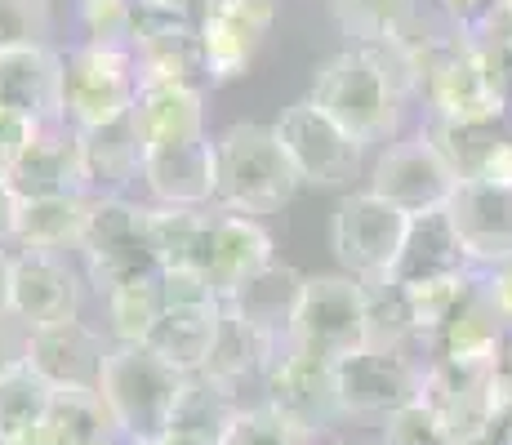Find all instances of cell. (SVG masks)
<instances>
[{
    "label": "cell",
    "mask_w": 512,
    "mask_h": 445,
    "mask_svg": "<svg viewBox=\"0 0 512 445\" xmlns=\"http://www.w3.org/2000/svg\"><path fill=\"white\" fill-rule=\"evenodd\" d=\"M415 45V94L428 107L432 125H504L508 94L495 76L486 45L468 32L410 36Z\"/></svg>",
    "instance_id": "obj_1"
},
{
    "label": "cell",
    "mask_w": 512,
    "mask_h": 445,
    "mask_svg": "<svg viewBox=\"0 0 512 445\" xmlns=\"http://www.w3.org/2000/svg\"><path fill=\"white\" fill-rule=\"evenodd\" d=\"M183 388H187V374L174 370L147 343H116L103 365L98 397L107 401V410H112L125 441L152 445L170 432Z\"/></svg>",
    "instance_id": "obj_2"
},
{
    "label": "cell",
    "mask_w": 512,
    "mask_h": 445,
    "mask_svg": "<svg viewBox=\"0 0 512 445\" xmlns=\"http://www.w3.org/2000/svg\"><path fill=\"white\" fill-rule=\"evenodd\" d=\"M214 147H219V201H214L219 210L254 219V214L281 210L303 187L277 125L236 121L214 138Z\"/></svg>",
    "instance_id": "obj_3"
},
{
    "label": "cell",
    "mask_w": 512,
    "mask_h": 445,
    "mask_svg": "<svg viewBox=\"0 0 512 445\" xmlns=\"http://www.w3.org/2000/svg\"><path fill=\"white\" fill-rule=\"evenodd\" d=\"M308 98L339 121L343 130L357 138L361 147L370 143H388L401 125V89L383 76V67L374 63L370 49L348 45L339 54H330L326 63L312 72Z\"/></svg>",
    "instance_id": "obj_4"
},
{
    "label": "cell",
    "mask_w": 512,
    "mask_h": 445,
    "mask_svg": "<svg viewBox=\"0 0 512 445\" xmlns=\"http://www.w3.org/2000/svg\"><path fill=\"white\" fill-rule=\"evenodd\" d=\"M85 276L107 299L112 290L139 281H161L165 267L152 250V205H139L130 196H98L85 232Z\"/></svg>",
    "instance_id": "obj_5"
},
{
    "label": "cell",
    "mask_w": 512,
    "mask_h": 445,
    "mask_svg": "<svg viewBox=\"0 0 512 445\" xmlns=\"http://www.w3.org/2000/svg\"><path fill=\"white\" fill-rule=\"evenodd\" d=\"M410 223H415V214L397 210L392 201H383L366 187V192H352L339 201L330 219V250L343 272L357 276L361 285L388 290L401 254H406Z\"/></svg>",
    "instance_id": "obj_6"
},
{
    "label": "cell",
    "mask_w": 512,
    "mask_h": 445,
    "mask_svg": "<svg viewBox=\"0 0 512 445\" xmlns=\"http://www.w3.org/2000/svg\"><path fill=\"white\" fill-rule=\"evenodd\" d=\"M374 339V290L348 272L303 281V299L290 325V348L343 361Z\"/></svg>",
    "instance_id": "obj_7"
},
{
    "label": "cell",
    "mask_w": 512,
    "mask_h": 445,
    "mask_svg": "<svg viewBox=\"0 0 512 445\" xmlns=\"http://www.w3.org/2000/svg\"><path fill=\"white\" fill-rule=\"evenodd\" d=\"M58 63H63V125L94 130V125L134 112V103H139L134 54L81 41L72 49H58Z\"/></svg>",
    "instance_id": "obj_8"
},
{
    "label": "cell",
    "mask_w": 512,
    "mask_h": 445,
    "mask_svg": "<svg viewBox=\"0 0 512 445\" xmlns=\"http://www.w3.org/2000/svg\"><path fill=\"white\" fill-rule=\"evenodd\" d=\"M259 401L268 410H277L290 428H299L303 437H321L334 423L343 419V401H339V370L326 356H312L299 348L277 352V361L263 374V392Z\"/></svg>",
    "instance_id": "obj_9"
},
{
    "label": "cell",
    "mask_w": 512,
    "mask_h": 445,
    "mask_svg": "<svg viewBox=\"0 0 512 445\" xmlns=\"http://www.w3.org/2000/svg\"><path fill=\"white\" fill-rule=\"evenodd\" d=\"M334 370H339L343 414H392L419 401L428 379V365H419L410 343L397 339H374L361 352L334 361Z\"/></svg>",
    "instance_id": "obj_10"
},
{
    "label": "cell",
    "mask_w": 512,
    "mask_h": 445,
    "mask_svg": "<svg viewBox=\"0 0 512 445\" xmlns=\"http://www.w3.org/2000/svg\"><path fill=\"white\" fill-rule=\"evenodd\" d=\"M134 67H139L143 85H210L201 54V14L165 5H143L139 0V23H134Z\"/></svg>",
    "instance_id": "obj_11"
},
{
    "label": "cell",
    "mask_w": 512,
    "mask_h": 445,
    "mask_svg": "<svg viewBox=\"0 0 512 445\" xmlns=\"http://www.w3.org/2000/svg\"><path fill=\"white\" fill-rule=\"evenodd\" d=\"M455 187H459L455 165L441 156V147L428 138V130L397 138V143L374 161V174H370V192L392 201L406 214L446 210Z\"/></svg>",
    "instance_id": "obj_12"
},
{
    "label": "cell",
    "mask_w": 512,
    "mask_h": 445,
    "mask_svg": "<svg viewBox=\"0 0 512 445\" xmlns=\"http://www.w3.org/2000/svg\"><path fill=\"white\" fill-rule=\"evenodd\" d=\"M277 134L290 152L294 170H299L303 183L312 187H343L361 165V152L366 147L357 143L339 121H330L312 98H299L277 116Z\"/></svg>",
    "instance_id": "obj_13"
},
{
    "label": "cell",
    "mask_w": 512,
    "mask_h": 445,
    "mask_svg": "<svg viewBox=\"0 0 512 445\" xmlns=\"http://www.w3.org/2000/svg\"><path fill=\"white\" fill-rule=\"evenodd\" d=\"M277 23V0H210L201 9V54L210 85L241 81Z\"/></svg>",
    "instance_id": "obj_14"
},
{
    "label": "cell",
    "mask_w": 512,
    "mask_h": 445,
    "mask_svg": "<svg viewBox=\"0 0 512 445\" xmlns=\"http://www.w3.org/2000/svg\"><path fill=\"white\" fill-rule=\"evenodd\" d=\"M143 183L156 205L210 210V205L219 201V147H214L210 130L147 143Z\"/></svg>",
    "instance_id": "obj_15"
},
{
    "label": "cell",
    "mask_w": 512,
    "mask_h": 445,
    "mask_svg": "<svg viewBox=\"0 0 512 445\" xmlns=\"http://www.w3.org/2000/svg\"><path fill=\"white\" fill-rule=\"evenodd\" d=\"M112 348L116 343L107 339L103 330H94V325H85L81 316H76V321L32 330V339H27V370H32L49 392H67V388L98 392Z\"/></svg>",
    "instance_id": "obj_16"
},
{
    "label": "cell",
    "mask_w": 512,
    "mask_h": 445,
    "mask_svg": "<svg viewBox=\"0 0 512 445\" xmlns=\"http://www.w3.org/2000/svg\"><path fill=\"white\" fill-rule=\"evenodd\" d=\"M9 316L27 330L63 325L81 316V276L63 254L45 250H18L14 272H9Z\"/></svg>",
    "instance_id": "obj_17"
},
{
    "label": "cell",
    "mask_w": 512,
    "mask_h": 445,
    "mask_svg": "<svg viewBox=\"0 0 512 445\" xmlns=\"http://www.w3.org/2000/svg\"><path fill=\"white\" fill-rule=\"evenodd\" d=\"M446 214L477 272L512 259V187L486 183V178H459Z\"/></svg>",
    "instance_id": "obj_18"
},
{
    "label": "cell",
    "mask_w": 512,
    "mask_h": 445,
    "mask_svg": "<svg viewBox=\"0 0 512 445\" xmlns=\"http://www.w3.org/2000/svg\"><path fill=\"white\" fill-rule=\"evenodd\" d=\"M9 192L18 201H41V196H94L85 178L81 134L72 125H41V134L27 143L23 161L9 174Z\"/></svg>",
    "instance_id": "obj_19"
},
{
    "label": "cell",
    "mask_w": 512,
    "mask_h": 445,
    "mask_svg": "<svg viewBox=\"0 0 512 445\" xmlns=\"http://www.w3.org/2000/svg\"><path fill=\"white\" fill-rule=\"evenodd\" d=\"M504 348H508V325L477 281V290H472L468 303L455 312V321L432 339L428 352H432V365H446V370L490 374L504 365Z\"/></svg>",
    "instance_id": "obj_20"
},
{
    "label": "cell",
    "mask_w": 512,
    "mask_h": 445,
    "mask_svg": "<svg viewBox=\"0 0 512 445\" xmlns=\"http://www.w3.org/2000/svg\"><path fill=\"white\" fill-rule=\"evenodd\" d=\"M0 112H14L32 125L63 121L58 49H0Z\"/></svg>",
    "instance_id": "obj_21"
},
{
    "label": "cell",
    "mask_w": 512,
    "mask_h": 445,
    "mask_svg": "<svg viewBox=\"0 0 512 445\" xmlns=\"http://www.w3.org/2000/svg\"><path fill=\"white\" fill-rule=\"evenodd\" d=\"M472 290H477V267L446 272V276H423V281H406V285H388L406 339L423 343V348H432V339L455 321V312L468 303Z\"/></svg>",
    "instance_id": "obj_22"
},
{
    "label": "cell",
    "mask_w": 512,
    "mask_h": 445,
    "mask_svg": "<svg viewBox=\"0 0 512 445\" xmlns=\"http://www.w3.org/2000/svg\"><path fill=\"white\" fill-rule=\"evenodd\" d=\"M81 134V156H85V178H90L94 196H125V187L143 178V130L139 116L125 112L107 125L94 130H76Z\"/></svg>",
    "instance_id": "obj_23"
},
{
    "label": "cell",
    "mask_w": 512,
    "mask_h": 445,
    "mask_svg": "<svg viewBox=\"0 0 512 445\" xmlns=\"http://www.w3.org/2000/svg\"><path fill=\"white\" fill-rule=\"evenodd\" d=\"M281 343H272L268 334H259L250 321H241L236 312L223 308V321H219V334H214V348H210V361H205V379L214 388L232 392L236 401L245 405L241 392L245 388H259L263 392V374L268 365L277 361Z\"/></svg>",
    "instance_id": "obj_24"
},
{
    "label": "cell",
    "mask_w": 512,
    "mask_h": 445,
    "mask_svg": "<svg viewBox=\"0 0 512 445\" xmlns=\"http://www.w3.org/2000/svg\"><path fill=\"white\" fill-rule=\"evenodd\" d=\"M277 263L272 254L268 227L250 214H228L219 210V227H214V259H210V290L219 294V303H228L250 276H259L263 267Z\"/></svg>",
    "instance_id": "obj_25"
},
{
    "label": "cell",
    "mask_w": 512,
    "mask_h": 445,
    "mask_svg": "<svg viewBox=\"0 0 512 445\" xmlns=\"http://www.w3.org/2000/svg\"><path fill=\"white\" fill-rule=\"evenodd\" d=\"M94 201L98 196H41V201H18L9 241H14L18 250H45V254L81 250L85 232H90Z\"/></svg>",
    "instance_id": "obj_26"
},
{
    "label": "cell",
    "mask_w": 512,
    "mask_h": 445,
    "mask_svg": "<svg viewBox=\"0 0 512 445\" xmlns=\"http://www.w3.org/2000/svg\"><path fill=\"white\" fill-rule=\"evenodd\" d=\"M303 281L308 276L290 263H272L263 267L259 276L241 285L223 308L236 312L241 321H250L259 334H268L272 343H290V325H294V312H299V299H303Z\"/></svg>",
    "instance_id": "obj_27"
},
{
    "label": "cell",
    "mask_w": 512,
    "mask_h": 445,
    "mask_svg": "<svg viewBox=\"0 0 512 445\" xmlns=\"http://www.w3.org/2000/svg\"><path fill=\"white\" fill-rule=\"evenodd\" d=\"M214 227H219V205H210V210L152 205V250L165 272H201V276L210 272Z\"/></svg>",
    "instance_id": "obj_28"
},
{
    "label": "cell",
    "mask_w": 512,
    "mask_h": 445,
    "mask_svg": "<svg viewBox=\"0 0 512 445\" xmlns=\"http://www.w3.org/2000/svg\"><path fill=\"white\" fill-rule=\"evenodd\" d=\"M121 428H116L112 410L98 392H49L45 419L23 445H121Z\"/></svg>",
    "instance_id": "obj_29"
},
{
    "label": "cell",
    "mask_w": 512,
    "mask_h": 445,
    "mask_svg": "<svg viewBox=\"0 0 512 445\" xmlns=\"http://www.w3.org/2000/svg\"><path fill=\"white\" fill-rule=\"evenodd\" d=\"M223 321V303H196V308H165L156 330L147 334V348L183 374H201L210 361L214 334Z\"/></svg>",
    "instance_id": "obj_30"
},
{
    "label": "cell",
    "mask_w": 512,
    "mask_h": 445,
    "mask_svg": "<svg viewBox=\"0 0 512 445\" xmlns=\"http://www.w3.org/2000/svg\"><path fill=\"white\" fill-rule=\"evenodd\" d=\"M464 267H472V263H468L464 245H459L455 227H450V214L428 210V214H415V223H410V241H406V254H401L392 285L423 281V276L464 272Z\"/></svg>",
    "instance_id": "obj_31"
},
{
    "label": "cell",
    "mask_w": 512,
    "mask_h": 445,
    "mask_svg": "<svg viewBox=\"0 0 512 445\" xmlns=\"http://www.w3.org/2000/svg\"><path fill=\"white\" fill-rule=\"evenodd\" d=\"M330 14L352 45H392L419 32L423 0H330Z\"/></svg>",
    "instance_id": "obj_32"
},
{
    "label": "cell",
    "mask_w": 512,
    "mask_h": 445,
    "mask_svg": "<svg viewBox=\"0 0 512 445\" xmlns=\"http://www.w3.org/2000/svg\"><path fill=\"white\" fill-rule=\"evenodd\" d=\"M134 116H139L143 143L205 134V89L201 85H143Z\"/></svg>",
    "instance_id": "obj_33"
},
{
    "label": "cell",
    "mask_w": 512,
    "mask_h": 445,
    "mask_svg": "<svg viewBox=\"0 0 512 445\" xmlns=\"http://www.w3.org/2000/svg\"><path fill=\"white\" fill-rule=\"evenodd\" d=\"M245 405L232 397V392L214 388L205 374H187V388L179 397V410H174V423L170 432L196 441V445H219L223 432L232 428V419L241 414Z\"/></svg>",
    "instance_id": "obj_34"
},
{
    "label": "cell",
    "mask_w": 512,
    "mask_h": 445,
    "mask_svg": "<svg viewBox=\"0 0 512 445\" xmlns=\"http://www.w3.org/2000/svg\"><path fill=\"white\" fill-rule=\"evenodd\" d=\"M103 308H107V339L112 343H147V334L165 316V285L161 281L125 285V290L107 294Z\"/></svg>",
    "instance_id": "obj_35"
},
{
    "label": "cell",
    "mask_w": 512,
    "mask_h": 445,
    "mask_svg": "<svg viewBox=\"0 0 512 445\" xmlns=\"http://www.w3.org/2000/svg\"><path fill=\"white\" fill-rule=\"evenodd\" d=\"M45 405H49V388L27 365L5 374L0 379V441L23 445L36 432V423L45 419Z\"/></svg>",
    "instance_id": "obj_36"
},
{
    "label": "cell",
    "mask_w": 512,
    "mask_h": 445,
    "mask_svg": "<svg viewBox=\"0 0 512 445\" xmlns=\"http://www.w3.org/2000/svg\"><path fill=\"white\" fill-rule=\"evenodd\" d=\"M76 18H81L85 45L130 54L134 23H139V0H76Z\"/></svg>",
    "instance_id": "obj_37"
},
{
    "label": "cell",
    "mask_w": 512,
    "mask_h": 445,
    "mask_svg": "<svg viewBox=\"0 0 512 445\" xmlns=\"http://www.w3.org/2000/svg\"><path fill=\"white\" fill-rule=\"evenodd\" d=\"M49 0H0V49H54Z\"/></svg>",
    "instance_id": "obj_38"
},
{
    "label": "cell",
    "mask_w": 512,
    "mask_h": 445,
    "mask_svg": "<svg viewBox=\"0 0 512 445\" xmlns=\"http://www.w3.org/2000/svg\"><path fill=\"white\" fill-rule=\"evenodd\" d=\"M379 445H455L441 423V414L428 401H410L401 410L383 414V441Z\"/></svg>",
    "instance_id": "obj_39"
},
{
    "label": "cell",
    "mask_w": 512,
    "mask_h": 445,
    "mask_svg": "<svg viewBox=\"0 0 512 445\" xmlns=\"http://www.w3.org/2000/svg\"><path fill=\"white\" fill-rule=\"evenodd\" d=\"M219 445H308V437H303L299 428H290L277 410L254 401L232 419V428L223 432Z\"/></svg>",
    "instance_id": "obj_40"
},
{
    "label": "cell",
    "mask_w": 512,
    "mask_h": 445,
    "mask_svg": "<svg viewBox=\"0 0 512 445\" xmlns=\"http://www.w3.org/2000/svg\"><path fill=\"white\" fill-rule=\"evenodd\" d=\"M36 134H41V125L23 121V116H14V112H0V178H5V183Z\"/></svg>",
    "instance_id": "obj_41"
},
{
    "label": "cell",
    "mask_w": 512,
    "mask_h": 445,
    "mask_svg": "<svg viewBox=\"0 0 512 445\" xmlns=\"http://www.w3.org/2000/svg\"><path fill=\"white\" fill-rule=\"evenodd\" d=\"M468 36L481 45H490V49L512 54V0H490V9L481 14V23L472 27Z\"/></svg>",
    "instance_id": "obj_42"
},
{
    "label": "cell",
    "mask_w": 512,
    "mask_h": 445,
    "mask_svg": "<svg viewBox=\"0 0 512 445\" xmlns=\"http://www.w3.org/2000/svg\"><path fill=\"white\" fill-rule=\"evenodd\" d=\"M27 339H32V330H27L18 316L0 321V379L27 365Z\"/></svg>",
    "instance_id": "obj_43"
},
{
    "label": "cell",
    "mask_w": 512,
    "mask_h": 445,
    "mask_svg": "<svg viewBox=\"0 0 512 445\" xmlns=\"http://www.w3.org/2000/svg\"><path fill=\"white\" fill-rule=\"evenodd\" d=\"M477 281H481V290H486V299L495 303V312L504 316V325L512 330V259L477 272Z\"/></svg>",
    "instance_id": "obj_44"
},
{
    "label": "cell",
    "mask_w": 512,
    "mask_h": 445,
    "mask_svg": "<svg viewBox=\"0 0 512 445\" xmlns=\"http://www.w3.org/2000/svg\"><path fill=\"white\" fill-rule=\"evenodd\" d=\"M472 178H486V183H499V187H512V134H504L495 147L486 152L481 170Z\"/></svg>",
    "instance_id": "obj_45"
},
{
    "label": "cell",
    "mask_w": 512,
    "mask_h": 445,
    "mask_svg": "<svg viewBox=\"0 0 512 445\" xmlns=\"http://www.w3.org/2000/svg\"><path fill=\"white\" fill-rule=\"evenodd\" d=\"M437 14H446L455 23V32H472L481 23V14L490 9V0H432Z\"/></svg>",
    "instance_id": "obj_46"
},
{
    "label": "cell",
    "mask_w": 512,
    "mask_h": 445,
    "mask_svg": "<svg viewBox=\"0 0 512 445\" xmlns=\"http://www.w3.org/2000/svg\"><path fill=\"white\" fill-rule=\"evenodd\" d=\"M14 210H18V196L9 192V183L0 178V245H9V232H14Z\"/></svg>",
    "instance_id": "obj_47"
},
{
    "label": "cell",
    "mask_w": 512,
    "mask_h": 445,
    "mask_svg": "<svg viewBox=\"0 0 512 445\" xmlns=\"http://www.w3.org/2000/svg\"><path fill=\"white\" fill-rule=\"evenodd\" d=\"M9 272H14V254L0 245V321L9 316Z\"/></svg>",
    "instance_id": "obj_48"
},
{
    "label": "cell",
    "mask_w": 512,
    "mask_h": 445,
    "mask_svg": "<svg viewBox=\"0 0 512 445\" xmlns=\"http://www.w3.org/2000/svg\"><path fill=\"white\" fill-rule=\"evenodd\" d=\"M143 5H165V9H187V14H201L210 0H143Z\"/></svg>",
    "instance_id": "obj_49"
},
{
    "label": "cell",
    "mask_w": 512,
    "mask_h": 445,
    "mask_svg": "<svg viewBox=\"0 0 512 445\" xmlns=\"http://www.w3.org/2000/svg\"><path fill=\"white\" fill-rule=\"evenodd\" d=\"M152 445H196V441L179 437V432H165V437H161V441H152Z\"/></svg>",
    "instance_id": "obj_50"
},
{
    "label": "cell",
    "mask_w": 512,
    "mask_h": 445,
    "mask_svg": "<svg viewBox=\"0 0 512 445\" xmlns=\"http://www.w3.org/2000/svg\"><path fill=\"white\" fill-rule=\"evenodd\" d=\"M504 365L512 370V330H508V348H504Z\"/></svg>",
    "instance_id": "obj_51"
},
{
    "label": "cell",
    "mask_w": 512,
    "mask_h": 445,
    "mask_svg": "<svg viewBox=\"0 0 512 445\" xmlns=\"http://www.w3.org/2000/svg\"><path fill=\"white\" fill-rule=\"evenodd\" d=\"M504 445H512V419L504 423Z\"/></svg>",
    "instance_id": "obj_52"
},
{
    "label": "cell",
    "mask_w": 512,
    "mask_h": 445,
    "mask_svg": "<svg viewBox=\"0 0 512 445\" xmlns=\"http://www.w3.org/2000/svg\"><path fill=\"white\" fill-rule=\"evenodd\" d=\"M508 134H512V103H508Z\"/></svg>",
    "instance_id": "obj_53"
},
{
    "label": "cell",
    "mask_w": 512,
    "mask_h": 445,
    "mask_svg": "<svg viewBox=\"0 0 512 445\" xmlns=\"http://www.w3.org/2000/svg\"><path fill=\"white\" fill-rule=\"evenodd\" d=\"M0 445H5V441H0Z\"/></svg>",
    "instance_id": "obj_54"
}]
</instances>
